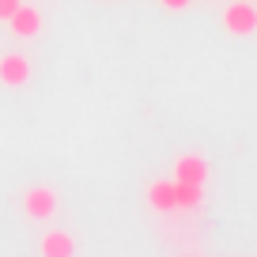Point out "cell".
Here are the masks:
<instances>
[{"label":"cell","instance_id":"cell-9","mask_svg":"<svg viewBox=\"0 0 257 257\" xmlns=\"http://www.w3.org/2000/svg\"><path fill=\"white\" fill-rule=\"evenodd\" d=\"M16 8H19V0H0V19H8Z\"/></svg>","mask_w":257,"mask_h":257},{"label":"cell","instance_id":"cell-6","mask_svg":"<svg viewBox=\"0 0 257 257\" xmlns=\"http://www.w3.org/2000/svg\"><path fill=\"white\" fill-rule=\"evenodd\" d=\"M148 204H152L155 212H178L174 182H152V189H148Z\"/></svg>","mask_w":257,"mask_h":257},{"label":"cell","instance_id":"cell-4","mask_svg":"<svg viewBox=\"0 0 257 257\" xmlns=\"http://www.w3.org/2000/svg\"><path fill=\"white\" fill-rule=\"evenodd\" d=\"M8 31L19 34V38H34V34L42 31V12L31 8V4H19V8L8 16Z\"/></svg>","mask_w":257,"mask_h":257},{"label":"cell","instance_id":"cell-3","mask_svg":"<svg viewBox=\"0 0 257 257\" xmlns=\"http://www.w3.org/2000/svg\"><path fill=\"white\" fill-rule=\"evenodd\" d=\"M31 80V61L23 53H4L0 57V83L4 87H27Z\"/></svg>","mask_w":257,"mask_h":257},{"label":"cell","instance_id":"cell-8","mask_svg":"<svg viewBox=\"0 0 257 257\" xmlns=\"http://www.w3.org/2000/svg\"><path fill=\"white\" fill-rule=\"evenodd\" d=\"M174 201H178V208H201L204 185H197V182H174Z\"/></svg>","mask_w":257,"mask_h":257},{"label":"cell","instance_id":"cell-1","mask_svg":"<svg viewBox=\"0 0 257 257\" xmlns=\"http://www.w3.org/2000/svg\"><path fill=\"white\" fill-rule=\"evenodd\" d=\"M23 212L31 219H46L57 212V193L49 189V185H34V189L23 193Z\"/></svg>","mask_w":257,"mask_h":257},{"label":"cell","instance_id":"cell-5","mask_svg":"<svg viewBox=\"0 0 257 257\" xmlns=\"http://www.w3.org/2000/svg\"><path fill=\"white\" fill-rule=\"evenodd\" d=\"M204 178H208V163H204L201 155H182V159L174 163V182H197V185H204Z\"/></svg>","mask_w":257,"mask_h":257},{"label":"cell","instance_id":"cell-10","mask_svg":"<svg viewBox=\"0 0 257 257\" xmlns=\"http://www.w3.org/2000/svg\"><path fill=\"white\" fill-rule=\"evenodd\" d=\"M163 8H174V12H182V8H189V0H159Z\"/></svg>","mask_w":257,"mask_h":257},{"label":"cell","instance_id":"cell-2","mask_svg":"<svg viewBox=\"0 0 257 257\" xmlns=\"http://www.w3.org/2000/svg\"><path fill=\"white\" fill-rule=\"evenodd\" d=\"M223 27L231 34H249L257 31V8L249 4V0H234L231 8L223 12Z\"/></svg>","mask_w":257,"mask_h":257},{"label":"cell","instance_id":"cell-7","mask_svg":"<svg viewBox=\"0 0 257 257\" xmlns=\"http://www.w3.org/2000/svg\"><path fill=\"white\" fill-rule=\"evenodd\" d=\"M42 253H46V257H72L76 253V242L68 238L64 231H49L46 238H42Z\"/></svg>","mask_w":257,"mask_h":257}]
</instances>
